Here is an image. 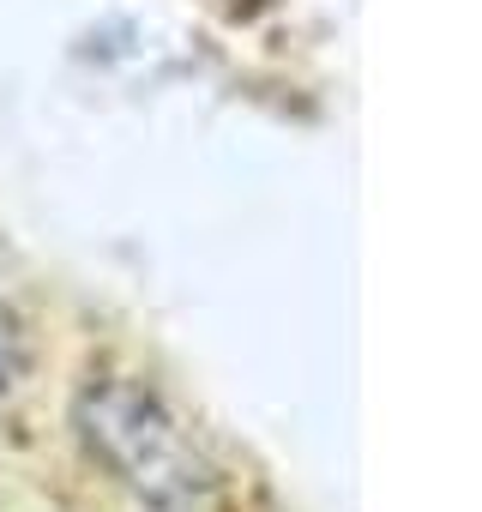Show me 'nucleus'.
<instances>
[{"instance_id":"f03ea898","label":"nucleus","mask_w":482,"mask_h":512,"mask_svg":"<svg viewBox=\"0 0 482 512\" xmlns=\"http://www.w3.org/2000/svg\"><path fill=\"white\" fill-rule=\"evenodd\" d=\"M25 362H31V350H25V326H19L13 308H0V392H13V386H19Z\"/></svg>"},{"instance_id":"f257e3e1","label":"nucleus","mask_w":482,"mask_h":512,"mask_svg":"<svg viewBox=\"0 0 482 512\" xmlns=\"http://www.w3.org/2000/svg\"><path fill=\"white\" fill-rule=\"evenodd\" d=\"M79 434L91 458L151 512H199L217 494V470L205 464V452L181 434L163 398L133 380H97L79 398Z\"/></svg>"}]
</instances>
